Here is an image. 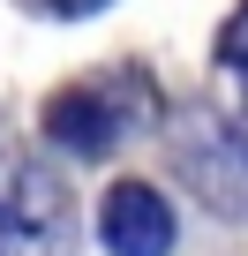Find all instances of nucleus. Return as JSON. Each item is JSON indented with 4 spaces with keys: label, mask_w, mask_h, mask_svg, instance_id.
I'll return each mask as SVG.
<instances>
[{
    "label": "nucleus",
    "mask_w": 248,
    "mask_h": 256,
    "mask_svg": "<svg viewBox=\"0 0 248 256\" xmlns=\"http://www.w3.org/2000/svg\"><path fill=\"white\" fill-rule=\"evenodd\" d=\"M128 113H143V90H128V83H75V90H60L45 106V136L60 151H75V158H98V151H113L128 136Z\"/></svg>",
    "instance_id": "f257e3e1"
},
{
    "label": "nucleus",
    "mask_w": 248,
    "mask_h": 256,
    "mask_svg": "<svg viewBox=\"0 0 248 256\" xmlns=\"http://www.w3.org/2000/svg\"><path fill=\"white\" fill-rule=\"evenodd\" d=\"M98 226H105V248H113V256H166V248H173V204H166L151 181L105 188Z\"/></svg>",
    "instance_id": "f03ea898"
},
{
    "label": "nucleus",
    "mask_w": 248,
    "mask_h": 256,
    "mask_svg": "<svg viewBox=\"0 0 248 256\" xmlns=\"http://www.w3.org/2000/svg\"><path fill=\"white\" fill-rule=\"evenodd\" d=\"M60 211V188L38 158H0V226L8 234H45Z\"/></svg>",
    "instance_id": "7ed1b4c3"
},
{
    "label": "nucleus",
    "mask_w": 248,
    "mask_h": 256,
    "mask_svg": "<svg viewBox=\"0 0 248 256\" xmlns=\"http://www.w3.org/2000/svg\"><path fill=\"white\" fill-rule=\"evenodd\" d=\"M218 68L241 83V98H248V0H241V8H233V23L218 30Z\"/></svg>",
    "instance_id": "20e7f679"
},
{
    "label": "nucleus",
    "mask_w": 248,
    "mask_h": 256,
    "mask_svg": "<svg viewBox=\"0 0 248 256\" xmlns=\"http://www.w3.org/2000/svg\"><path fill=\"white\" fill-rule=\"evenodd\" d=\"M38 8H53V16H90V8H105V0H38Z\"/></svg>",
    "instance_id": "39448f33"
}]
</instances>
